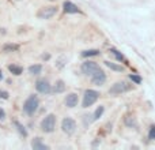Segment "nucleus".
Segmentation results:
<instances>
[{"instance_id":"1","label":"nucleus","mask_w":155,"mask_h":150,"mask_svg":"<svg viewBox=\"0 0 155 150\" xmlns=\"http://www.w3.org/2000/svg\"><path fill=\"white\" fill-rule=\"evenodd\" d=\"M38 107H40V100H38L37 96H30L29 98L25 101L23 104V112L26 113V115H34L35 111L38 109Z\"/></svg>"},{"instance_id":"2","label":"nucleus","mask_w":155,"mask_h":150,"mask_svg":"<svg viewBox=\"0 0 155 150\" xmlns=\"http://www.w3.org/2000/svg\"><path fill=\"white\" fill-rule=\"evenodd\" d=\"M99 91L93 90V89H88V90L84 91V96H83V102H82V107L83 108H88L91 107L93 104H95L97 100L99 98Z\"/></svg>"},{"instance_id":"3","label":"nucleus","mask_w":155,"mask_h":150,"mask_svg":"<svg viewBox=\"0 0 155 150\" xmlns=\"http://www.w3.org/2000/svg\"><path fill=\"white\" fill-rule=\"evenodd\" d=\"M56 128V116L53 113H49L42 121H41V130L46 134H51Z\"/></svg>"},{"instance_id":"4","label":"nucleus","mask_w":155,"mask_h":150,"mask_svg":"<svg viewBox=\"0 0 155 150\" xmlns=\"http://www.w3.org/2000/svg\"><path fill=\"white\" fill-rule=\"evenodd\" d=\"M57 12H59L57 5H49V7L41 8V10L37 12V16L40 19H51L52 16H54Z\"/></svg>"},{"instance_id":"5","label":"nucleus","mask_w":155,"mask_h":150,"mask_svg":"<svg viewBox=\"0 0 155 150\" xmlns=\"http://www.w3.org/2000/svg\"><path fill=\"white\" fill-rule=\"evenodd\" d=\"M99 70H101V67L95 62H91V60H87V62H84L82 64V73L87 75V77H91L95 73H98Z\"/></svg>"},{"instance_id":"6","label":"nucleus","mask_w":155,"mask_h":150,"mask_svg":"<svg viewBox=\"0 0 155 150\" xmlns=\"http://www.w3.org/2000/svg\"><path fill=\"white\" fill-rule=\"evenodd\" d=\"M131 89H132V86L128 85L127 82H116L114 85H112V87L109 89V93L117 96V94H123V93H125V91L131 90Z\"/></svg>"},{"instance_id":"7","label":"nucleus","mask_w":155,"mask_h":150,"mask_svg":"<svg viewBox=\"0 0 155 150\" xmlns=\"http://www.w3.org/2000/svg\"><path fill=\"white\" fill-rule=\"evenodd\" d=\"M61 130L67 135H72L76 131V121L71 118H65L61 121Z\"/></svg>"},{"instance_id":"8","label":"nucleus","mask_w":155,"mask_h":150,"mask_svg":"<svg viewBox=\"0 0 155 150\" xmlns=\"http://www.w3.org/2000/svg\"><path fill=\"white\" fill-rule=\"evenodd\" d=\"M35 89L41 94H49L52 91V85L49 83L48 79L41 78V79H37V82H35Z\"/></svg>"},{"instance_id":"9","label":"nucleus","mask_w":155,"mask_h":150,"mask_svg":"<svg viewBox=\"0 0 155 150\" xmlns=\"http://www.w3.org/2000/svg\"><path fill=\"white\" fill-rule=\"evenodd\" d=\"M91 82L97 86H102L105 82H106V74L104 73L102 70H99L98 73H95L94 75H91Z\"/></svg>"},{"instance_id":"10","label":"nucleus","mask_w":155,"mask_h":150,"mask_svg":"<svg viewBox=\"0 0 155 150\" xmlns=\"http://www.w3.org/2000/svg\"><path fill=\"white\" fill-rule=\"evenodd\" d=\"M63 7H64L65 14H79L80 12V8L76 4H74L72 2H64Z\"/></svg>"},{"instance_id":"11","label":"nucleus","mask_w":155,"mask_h":150,"mask_svg":"<svg viewBox=\"0 0 155 150\" xmlns=\"http://www.w3.org/2000/svg\"><path fill=\"white\" fill-rule=\"evenodd\" d=\"M78 101H79V98H78V94H75V93H70L67 97H65V100H64L65 105H67L68 108L76 107V105H78Z\"/></svg>"},{"instance_id":"12","label":"nucleus","mask_w":155,"mask_h":150,"mask_svg":"<svg viewBox=\"0 0 155 150\" xmlns=\"http://www.w3.org/2000/svg\"><path fill=\"white\" fill-rule=\"evenodd\" d=\"M31 148L34 150H48L49 146L45 145L41 138H34V139L31 141Z\"/></svg>"},{"instance_id":"13","label":"nucleus","mask_w":155,"mask_h":150,"mask_svg":"<svg viewBox=\"0 0 155 150\" xmlns=\"http://www.w3.org/2000/svg\"><path fill=\"white\" fill-rule=\"evenodd\" d=\"M52 90H53L54 93H63V91L65 90V83H64V80H61V79L56 80V83H54V86L52 87Z\"/></svg>"},{"instance_id":"14","label":"nucleus","mask_w":155,"mask_h":150,"mask_svg":"<svg viewBox=\"0 0 155 150\" xmlns=\"http://www.w3.org/2000/svg\"><path fill=\"white\" fill-rule=\"evenodd\" d=\"M105 66H106V67H109L110 70H113V71H117V73H123V71L125 70V68H124L121 64H116V63L107 62V60L105 62Z\"/></svg>"},{"instance_id":"15","label":"nucleus","mask_w":155,"mask_h":150,"mask_svg":"<svg viewBox=\"0 0 155 150\" xmlns=\"http://www.w3.org/2000/svg\"><path fill=\"white\" fill-rule=\"evenodd\" d=\"M8 70H10L11 74L16 75V77L23 73V68H22L21 66H16V64H10V66H8Z\"/></svg>"},{"instance_id":"16","label":"nucleus","mask_w":155,"mask_h":150,"mask_svg":"<svg viewBox=\"0 0 155 150\" xmlns=\"http://www.w3.org/2000/svg\"><path fill=\"white\" fill-rule=\"evenodd\" d=\"M124 123H125L128 127H131V128L132 127H134V128L137 127V121L134 116H125V118H124Z\"/></svg>"},{"instance_id":"17","label":"nucleus","mask_w":155,"mask_h":150,"mask_svg":"<svg viewBox=\"0 0 155 150\" xmlns=\"http://www.w3.org/2000/svg\"><path fill=\"white\" fill-rule=\"evenodd\" d=\"M41 71H42V66L41 64H34V66H30L29 67V73L31 75H40Z\"/></svg>"},{"instance_id":"18","label":"nucleus","mask_w":155,"mask_h":150,"mask_svg":"<svg viewBox=\"0 0 155 150\" xmlns=\"http://www.w3.org/2000/svg\"><path fill=\"white\" fill-rule=\"evenodd\" d=\"M99 51L98 49H88V51L82 52V57H90V56H98Z\"/></svg>"},{"instance_id":"19","label":"nucleus","mask_w":155,"mask_h":150,"mask_svg":"<svg viewBox=\"0 0 155 150\" xmlns=\"http://www.w3.org/2000/svg\"><path fill=\"white\" fill-rule=\"evenodd\" d=\"M14 124H15V127H16V130L19 131V134L21 135H23V137H27V130L25 128V126L23 124H21L19 121H14Z\"/></svg>"},{"instance_id":"20","label":"nucleus","mask_w":155,"mask_h":150,"mask_svg":"<svg viewBox=\"0 0 155 150\" xmlns=\"http://www.w3.org/2000/svg\"><path fill=\"white\" fill-rule=\"evenodd\" d=\"M18 49H19V46L16 44H5L3 46V51L4 52H14V51H18Z\"/></svg>"},{"instance_id":"21","label":"nucleus","mask_w":155,"mask_h":150,"mask_svg":"<svg viewBox=\"0 0 155 150\" xmlns=\"http://www.w3.org/2000/svg\"><path fill=\"white\" fill-rule=\"evenodd\" d=\"M110 52H112V55L118 60V62H124V60H125V59H124V56H123V53H120V52H118L117 49L110 48Z\"/></svg>"},{"instance_id":"22","label":"nucleus","mask_w":155,"mask_h":150,"mask_svg":"<svg viewBox=\"0 0 155 150\" xmlns=\"http://www.w3.org/2000/svg\"><path fill=\"white\" fill-rule=\"evenodd\" d=\"M104 111H105V108L102 107V105H99V107L97 108V111L94 112V120H98V119L104 115Z\"/></svg>"},{"instance_id":"23","label":"nucleus","mask_w":155,"mask_h":150,"mask_svg":"<svg viewBox=\"0 0 155 150\" xmlns=\"http://www.w3.org/2000/svg\"><path fill=\"white\" fill-rule=\"evenodd\" d=\"M83 121H84V126H88L94 121V115H84L83 116Z\"/></svg>"},{"instance_id":"24","label":"nucleus","mask_w":155,"mask_h":150,"mask_svg":"<svg viewBox=\"0 0 155 150\" xmlns=\"http://www.w3.org/2000/svg\"><path fill=\"white\" fill-rule=\"evenodd\" d=\"M129 79L132 80V82H135L136 85H139V83H142V78L139 77V75H136V74H131L129 75Z\"/></svg>"},{"instance_id":"25","label":"nucleus","mask_w":155,"mask_h":150,"mask_svg":"<svg viewBox=\"0 0 155 150\" xmlns=\"http://www.w3.org/2000/svg\"><path fill=\"white\" fill-rule=\"evenodd\" d=\"M148 139H155V126H151L150 132H148Z\"/></svg>"},{"instance_id":"26","label":"nucleus","mask_w":155,"mask_h":150,"mask_svg":"<svg viewBox=\"0 0 155 150\" xmlns=\"http://www.w3.org/2000/svg\"><path fill=\"white\" fill-rule=\"evenodd\" d=\"M8 91H5V90H0V98H3V100H8Z\"/></svg>"},{"instance_id":"27","label":"nucleus","mask_w":155,"mask_h":150,"mask_svg":"<svg viewBox=\"0 0 155 150\" xmlns=\"http://www.w3.org/2000/svg\"><path fill=\"white\" fill-rule=\"evenodd\" d=\"M4 119H5V112L0 108V120H4Z\"/></svg>"},{"instance_id":"28","label":"nucleus","mask_w":155,"mask_h":150,"mask_svg":"<svg viewBox=\"0 0 155 150\" xmlns=\"http://www.w3.org/2000/svg\"><path fill=\"white\" fill-rule=\"evenodd\" d=\"M42 59H46V60H48V59H49V55H42Z\"/></svg>"},{"instance_id":"29","label":"nucleus","mask_w":155,"mask_h":150,"mask_svg":"<svg viewBox=\"0 0 155 150\" xmlns=\"http://www.w3.org/2000/svg\"><path fill=\"white\" fill-rule=\"evenodd\" d=\"M2 79H3V71L0 70V80H2Z\"/></svg>"},{"instance_id":"30","label":"nucleus","mask_w":155,"mask_h":150,"mask_svg":"<svg viewBox=\"0 0 155 150\" xmlns=\"http://www.w3.org/2000/svg\"><path fill=\"white\" fill-rule=\"evenodd\" d=\"M51 2H54V0H51Z\"/></svg>"}]
</instances>
